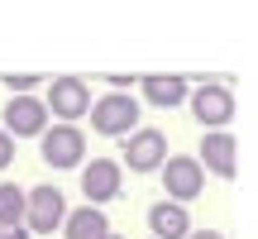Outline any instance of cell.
<instances>
[{"label": "cell", "instance_id": "obj_1", "mask_svg": "<svg viewBox=\"0 0 258 239\" xmlns=\"http://www.w3.org/2000/svg\"><path fill=\"white\" fill-rule=\"evenodd\" d=\"M91 129L96 134H105V139H129L139 129V101L134 96H124V91H105V96H96L91 101Z\"/></svg>", "mask_w": 258, "mask_h": 239}, {"label": "cell", "instance_id": "obj_2", "mask_svg": "<svg viewBox=\"0 0 258 239\" xmlns=\"http://www.w3.org/2000/svg\"><path fill=\"white\" fill-rule=\"evenodd\" d=\"M62 220H67V196L53 182L24 192V230L29 234H53V230H62Z\"/></svg>", "mask_w": 258, "mask_h": 239}, {"label": "cell", "instance_id": "obj_3", "mask_svg": "<svg viewBox=\"0 0 258 239\" xmlns=\"http://www.w3.org/2000/svg\"><path fill=\"white\" fill-rule=\"evenodd\" d=\"M38 153L53 172H72V167H86V134L77 125H53L43 139H38Z\"/></svg>", "mask_w": 258, "mask_h": 239}, {"label": "cell", "instance_id": "obj_4", "mask_svg": "<svg viewBox=\"0 0 258 239\" xmlns=\"http://www.w3.org/2000/svg\"><path fill=\"white\" fill-rule=\"evenodd\" d=\"M186 101H191V115H196V125H201L206 134H211V129H230L234 110H239V105H234V91L225 82H201Z\"/></svg>", "mask_w": 258, "mask_h": 239}, {"label": "cell", "instance_id": "obj_5", "mask_svg": "<svg viewBox=\"0 0 258 239\" xmlns=\"http://www.w3.org/2000/svg\"><path fill=\"white\" fill-rule=\"evenodd\" d=\"M43 105H48V115H57V125H77L82 115H91V86L82 77H53Z\"/></svg>", "mask_w": 258, "mask_h": 239}, {"label": "cell", "instance_id": "obj_6", "mask_svg": "<svg viewBox=\"0 0 258 239\" xmlns=\"http://www.w3.org/2000/svg\"><path fill=\"white\" fill-rule=\"evenodd\" d=\"M163 187H167V196L163 201H177V206H186V201H196V196L206 192V167L196 163V158H186V153H177V158H167L163 167Z\"/></svg>", "mask_w": 258, "mask_h": 239}, {"label": "cell", "instance_id": "obj_7", "mask_svg": "<svg viewBox=\"0 0 258 239\" xmlns=\"http://www.w3.org/2000/svg\"><path fill=\"white\" fill-rule=\"evenodd\" d=\"M48 105L43 96H10L5 105V134L10 139H43L48 134Z\"/></svg>", "mask_w": 258, "mask_h": 239}, {"label": "cell", "instance_id": "obj_8", "mask_svg": "<svg viewBox=\"0 0 258 239\" xmlns=\"http://www.w3.org/2000/svg\"><path fill=\"white\" fill-rule=\"evenodd\" d=\"M120 187H124V167L115 163V158H91V167H82V196L96 211H101L105 201H115Z\"/></svg>", "mask_w": 258, "mask_h": 239}, {"label": "cell", "instance_id": "obj_9", "mask_svg": "<svg viewBox=\"0 0 258 239\" xmlns=\"http://www.w3.org/2000/svg\"><path fill=\"white\" fill-rule=\"evenodd\" d=\"M167 163V134L163 129H134L124 139V167L129 172H158Z\"/></svg>", "mask_w": 258, "mask_h": 239}, {"label": "cell", "instance_id": "obj_10", "mask_svg": "<svg viewBox=\"0 0 258 239\" xmlns=\"http://www.w3.org/2000/svg\"><path fill=\"white\" fill-rule=\"evenodd\" d=\"M196 163L206 167V172L225 177L230 182L234 172H239V144H234L230 129H211V134H201V153H196Z\"/></svg>", "mask_w": 258, "mask_h": 239}, {"label": "cell", "instance_id": "obj_11", "mask_svg": "<svg viewBox=\"0 0 258 239\" xmlns=\"http://www.w3.org/2000/svg\"><path fill=\"white\" fill-rule=\"evenodd\" d=\"M148 230H153V239H186L191 234V215L177 201H158V206H148Z\"/></svg>", "mask_w": 258, "mask_h": 239}, {"label": "cell", "instance_id": "obj_12", "mask_svg": "<svg viewBox=\"0 0 258 239\" xmlns=\"http://www.w3.org/2000/svg\"><path fill=\"white\" fill-rule=\"evenodd\" d=\"M139 91H144L148 105L172 110V105H182L186 96H191V82H186V77H139Z\"/></svg>", "mask_w": 258, "mask_h": 239}, {"label": "cell", "instance_id": "obj_13", "mask_svg": "<svg viewBox=\"0 0 258 239\" xmlns=\"http://www.w3.org/2000/svg\"><path fill=\"white\" fill-rule=\"evenodd\" d=\"M62 239H110V220L96 206H77L62 220Z\"/></svg>", "mask_w": 258, "mask_h": 239}, {"label": "cell", "instance_id": "obj_14", "mask_svg": "<svg viewBox=\"0 0 258 239\" xmlns=\"http://www.w3.org/2000/svg\"><path fill=\"white\" fill-rule=\"evenodd\" d=\"M0 225H24V187L0 182Z\"/></svg>", "mask_w": 258, "mask_h": 239}, {"label": "cell", "instance_id": "obj_15", "mask_svg": "<svg viewBox=\"0 0 258 239\" xmlns=\"http://www.w3.org/2000/svg\"><path fill=\"white\" fill-rule=\"evenodd\" d=\"M5 86H10L15 96H29V91H38V86H48V82H43V77H34V72H29V77H15V72H10Z\"/></svg>", "mask_w": 258, "mask_h": 239}, {"label": "cell", "instance_id": "obj_16", "mask_svg": "<svg viewBox=\"0 0 258 239\" xmlns=\"http://www.w3.org/2000/svg\"><path fill=\"white\" fill-rule=\"evenodd\" d=\"M5 167H15V139L0 129V172H5Z\"/></svg>", "mask_w": 258, "mask_h": 239}, {"label": "cell", "instance_id": "obj_17", "mask_svg": "<svg viewBox=\"0 0 258 239\" xmlns=\"http://www.w3.org/2000/svg\"><path fill=\"white\" fill-rule=\"evenodd\" d=\"M0 239H29L24 225H0Z\"/></svg>", "mask_w": 258, "mask_h": 239}, {"label": "cell", "instance_id": "obj_18", "mask_svg": "<svg viewBox=\"0 0 258 239\" xmlns=\"http://www.w3.org/2000/svg\"><path fill=\"white\" fill-rule=\"evenodd\" d=\"M186 239H225V234H220V230H191Z\"/></svg>", "mask_w": 258, "mask_h": 239}, {"label": "cell", "instance_id": "obj_19", "mask_svg": "<svg viewBox=\"0 0 258 239\" xmlns=\"http://www.w3.org/2000/svg\"><path fill=\"white\" fill-rule=\"evenodd\" d=\"M110 239H124V234H110Z\"/></svg>", "mask_w": 258, "mask_h": 239}]
</instances>
